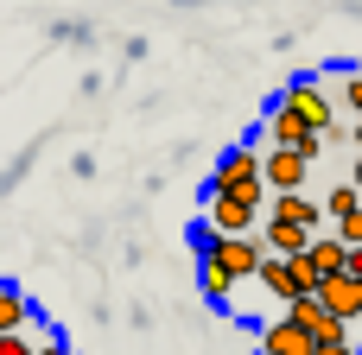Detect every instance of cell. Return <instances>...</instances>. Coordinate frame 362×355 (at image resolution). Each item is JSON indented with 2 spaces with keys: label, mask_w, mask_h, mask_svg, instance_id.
Returning <instances> with one entry per match:
<instances>
[{
  "label": "cell",
  "mask_w": 362,
  "mask_h": 355,
  "mask_svg": "<svg viewBox=\"0 0 362 355\" xmlns=\"http://www.w3.org/2000/svg\"><path fill=\"white\" fill-rule=\"evenodd\" d=\"M261 210H267V184L204 191V229H210V235H255Z\"/></svg>",
  "instance_id": "6da1fadb"
},
{
  "label": "cell",
  "mask_w": 362,
  "mask_h": 355,
  "mask_svg": "<svg viewBox=\"0 0 362 355\" xmlns=\"http://www.w3.org/2000/svg\"><path fill=\"white\" fill-rule=\"evenodd\" d=\"M280 108H293V114H299V121H305V127H312L318 140H325V133H331V127L344 121V114L331 108V89H325L318 76H293V83L280 89Z\"/></svg>",
  "instance_id": "7a4b0ae2"
},
{
  "label": "cell",
  "mask_w": 362,
  "mask_h": 355,
  "mask_svg": "<svg viewBox=\"0 0 362 355\" xmlns=\"http://www.w3.org/2000/svg\"><path fill=\"white\" fill-rule=\"evenodd\" d=\"M312 299H318L331 318L356 324V318H362V273H325V279L312 286Z\"/></svg>",
  "instance_id": "3957f363"
},
{
  "label": "cell",
  "mask_w": 362,
  "mask_h": 355,
  "mask_svg": "<svg viewBox=\"0 0 362 355\" xmlns=\"http://www.w3.org/2000/svg\"><path fill=\"white\" fill-rule=\"evenodd\" d=\"M235 184H261V152L255 146H223L204 191H235Z\"/></svg>",
  "instance_id": "277c9868"
},
{
  "label": "cell",
  "mask_w": 362,
  "mask_h": 355,
  "mask_svg": "<svg viewBox=\"0 0 362 355\" xmlns=\"http://www.w3.org/2000/svg\"><path fill=\"white\" fill-rule=\"evenodd\" d=\"M312 165H318V159H305V152H293V146H274V152H261V184H267V191H305Z\"/></svg>",
  "instance_id": "5b68a950"
},
{
  "label": "cell",
  "mask_w": 362,
  "mask_h": 355,
  "mask_svg": "<svg viewBox=\"0 0 362 355\" xmlns=\"http://www.w3.org/2000/svg\"><path fill=\"white\" fill-rule=\"evenodd\" d=\"M286 318H293V324H299V330H305L312 343H337V337H350V324H344V318H331V311H325V305H318L312 292L286 299Z\"/></svg>",
  "instance_id": "8992f818"
},
{
  "label": "cell",
  "mask_w": 362,
  "mask_h": 355,
  "mask_svg": "<svg viewBox=\"0 0 362 355\" xmlns=\"http://www.w3.org/2000/svg\"><path fill=\"white\" fill-rule=\"evenodd\" d=\"M267 140H274V146H293V152H305V159H318V152H325V140H318L293 108H280V102L267 108Z\"/></svg>",
  "instance_id": "52a82bcc"
},
{
  "label": "cell",
  "mask_w": 362,
  "mask_h": 355,
  "mask_svg": "<svg viewBox=\"0 0 362 355\" xmlns=\"http://www.w3.org/2000/svg\"><path fill=\"white\" fill-rule=\"evenodd\" d=\"M299 260H305V273H312V279H325V273H350V248H344L337 235H325V229L299 248Z\"/></svg>",
  "instance_id": "ba28073f"
},
{
  "label": "cell",
  "mask_w": 362,
  "mask_h": 355,
  "mask_svg": "<svg viewBox=\"0 0 362 355\" xmlns=\"http://www.w3.org/2000/svg\"><path fill=\"white\" fill-rule=\"evenodd\" d=\"M261 216H280V222H305V229H325V210L305 197V191H267V210Z\"/></svg>",
  "instance_id": "9c48e42d"
},
{
  "label": "cell",
  "mask_w": 362,
  "mask_h": 355,
  "mask_svg": "<svg viewBox=\"0 0 362 355\" xmlns=\"http://www.w3.org/2000/svg\"><path fill=\"white\" fill-rule=\"evenodd\" d=\"M261 355H312V337L293 318H274V324H261Z\"/></svg>",
  "instance_id": "30bf717a"
},
{
  "label": "cell",
  "mask_w": 362,
  "mask_h": 355,
  "mask_svg": "<svg viewBox=\"0 0 362 355\" xmlns=\"http://www.w3.org/2000/svg\"><path fill=\"white\" fill-rule=\"evenodd\" d=\"M197 286H204V299H210V305H229V299H235V279H229L210 254H197Z\"/></svg>",
  "instance_id": "8fae6325"
},
{
  "label": "cell",
  "mask_w": 362,
  "mask_h": 355,
  "mask_svg": "<svg viewBox=\"0 0 362 355\" xmlns=\"http://www.w3.org/2000/svg\"><path fill=\"white\" fill-rule=\"evenodd\" d=\"M331 108H337L344 121H362V70H344V76H337V89H331Z\"/></svg>",
  "instance_id": "7c38bea8"
},
{
  "label": "cell",
  "mask_w": 362,
  "mask_h": 355,
  "mask_svg": "<svg viewBox=\"0 0 362 355\" xmlns=\"http://www.w3.org/2000/svg\"><path fill=\"white\" fill-rule=\"evenodd\" d=\"M25 324H32V299L0 279V330H25Z\"/></svg>",
  "instance_id": "4fadbf2b"
},
{
  "label": "cell",
  "mask_w": 362,
  "mask_h": 355,
  "mask_svg": "<svg viewBox=\"0 0 362 355\" xmlns=\"http://www.w3.org/2000/svg\"><path fill=\"white\" fill-rule=\"evenodd\" d=\"M318 210H325V222H331V216H344V210H362V191L350 184V178H344V184H337V191H331Z\"/></svg>",
  "instance_id": "5bb4252c"
},
{
  "label": "cell",
  "mask_w": 362,
  "mask_h": 355,
  "mask_svg": "<svg viewBox=\"0 0 362 355\" xmlns=\"http://www.w3.org/2000/svg\"><path fill=\"white\" fill-rule=\"evenodd\" d=\"M32 355H76V349H70L57 330H38V337H32Z\"/></svg>",
  "instance_id": "9a60e30c"
},
{
  "label": "cell",
  "mask_w": 362,
  "mask_h": 355,
  "mask_svg": "<svg viewBox=\"0 0 362 355\" xmlns=\"http://www.w3.org/2000/svg\"><path fill=\"white\" fill-rule=\"evenodd\" d=\"M0 355H32V337L25 330H0Z\"/></svg>",
  "instance_id": "2e32d148"
},
{
  "label": "cell",
  "mask_w": 362,
  "mask_h": 355,
  "mask_svg": "<svg viewBox=\"0 0 362 355\" xmlns=\"http://www.w3.org/2000/svg\"><path fill=\"white\" fill-rule=\"evenodd\" d=\"M312 355H356V343H350V337H337V343H312Z\"/></svg>",
  "instance_id": "e0dca14e"
}]
</instances>
